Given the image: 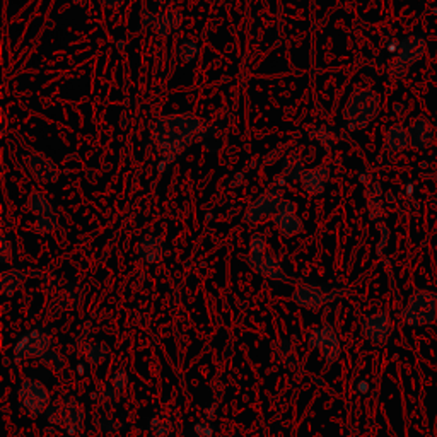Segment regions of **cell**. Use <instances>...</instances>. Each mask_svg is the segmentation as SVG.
I'll return each mask as SVG.
<instances>
[{"label": "cell", "mask_w": 437, "mask_h": 437, "mask_svg": "<svg viewBox=\"0 0 437 437\" xmlns=\"http://www.w3.org/2000/svg\"><path fill=\"white\" fill-rule=\"evenodd\" d=\"M0 260H2L4 263L11 261V245L6 236L2 238V252H0Z\"/></svg>", "instance_id": "d6a6232c"}, {"label": "cell", "mask_w": 437, "mask_h": 437, "mask_svg": "<svg viewBox=\"0 0 437 437\" xmlns=\"http://www.w3.org/2000/svg\"><path fill=\"white\" fill-rule=\"evenodd\" d=\"M48 420L55 426L63 427L68 436L75 437L84 431V408L75 398H66L51 405L48 410Z\"/></svg>", "instance_id": "277c9868"}, {"label": "cell", "mask_w": 437, "mask_h": 437, "mask_svg": "<svg viewBox=\"0 0 437 437\" xmlns=\"http://www.w3.org/2000/svg\"><path fill=\"white\" fill-rule=\"evenodd\" d=\"M11 437H23V436H21V434H18V432H14V434H12Z\"/></svg>", "instance_id": "d590c367"}, {"label": "cell", "mask_w": 437, "mask_h": 437, "mask_svg": "<svg viewBox=\"0 0 437 437\" xmlns=\"http://www.w3.org/2000/svg\"><path fill=\"white\" fill-rule=\"evenodd\" d=\"M328 178H330V168L328 166H318V168L306 169L301 178V185L306 193L316 197L325 192Z\"/></svg>", "instance_id": "5bb4252c"}, {"label": "cell", "mask_w": 437, "mask_h": 437, "mask_svg": "<svg viewBox=\"0 0 437 437\" xmlns=\"http://www.w3.org/2000/svg\"><path fill=\"white\" fill-rule=\"evenodd\" d=\"M273 222L277 224V228L282 233V236H285V238H293L302 230V221L297 217V214L295 212L293 214L277 212L273 216Z\"/></svg>", "instance_id": "e0dca14e"}, {"label": "cell", "mask_w": 437, "mask_h": 437, "mask_svg": "<svg viewBox=\"0 0 437 437\" xmlns=\"http://www.w3.org/2000/svg\"><path fill=\"white\" fill-rule=\"evenodd\" d=\"M424 50H426L424 39L419 38V36H410V38L403 39V43L400 44L398 60H396V63L405 67L412 66V63H415L417 60H420V56L424 55Z\"/></svg>", "instance_id": "9a60e30c"}, {"label": "cell", "mask_w": 437, "mask_h": 437, "mask_svg": "<svg viewBox=\"0 0 437 437\" xmlns=\"http://www.w3.org/2000/svg\"><path fill=\"white\" fill-rule=\"evenodd\" d=\"M56 228V218L55 216L51 217H38L36 218V224H35V230L39 234H48L51 233Z\"/></svg>", "instance_id": "f1b7e54d"}, {"label": "cell", "mask_w": 437, "mask_h": 437, "mask_svg": "<svg viewBox=\"0 0 437 437\" xmlns=\"http://www.w3.org/2000/svg\"><path fill=\"white\" fill-rule=\"evenodd\" d=\"M96 426H98L99 431L104 432V434H115V432L118 431L120 424L118 420H115L108 414H101L98 415V419H96Z\"/></svg>", "instance_id": "4316f807"}, {"label": "cell", "mask_w": 437, "mask_h": 437, "mask_svg": "<svg viewBox=\"0 0 437 437\" xmlns=\"http://www.w3.org/2000/svg\"><path fill=\"white\" fill-rule=\"evenodd\" d=\"M109 347L103 342H89L84 345V357L91 366H98L108 357Z\"/></svg>", "instance_id": "7402d4cb"}, {"label": "cell", "mask_w": 437, "mask_h": 437, "mask_svg": "<svg viewBox=\"0 0 437 437\" xmlns=\"http://www.w3.org/2000/svg\"><path fill=\"white\" fill-rule=\"evenodd\" d=\"M434 137H436L434 127H432V125L429 123L424 116L417 118L414 123L408 127V140H410V147L417 149V151H424V149L429 147V145H432V142H434Z\"/></svg>", "instance_id": "7c38bea8"}, {"label": "cell", "mask_w": 437, "mask_h": 437, "mask_svg": "<svg viewBox=\"0 0 437 437\" xmlns=\"http://www.w3.org/2000/svg\"><path fill=\"white\" fill-rule=\"evenodd\" d=\"M197 54L198 47L192 42H183L180 44V48H178V55H180V59L183 60V62H192V59H195Z\"/></svg>", "instance_id": "83f0119b"}, {"label": "cell", "mask_w": 437, "mask_h": 437, "mask_svg": "<svg viewBox=\"0 0 437 437\" xmlns=\"http://www.w3.org/2000/svg\"><path fill=\"white\" fill-rule=\"evenodd\" d=\"M137 253L149 263H157L163 258V241L157 236H145L137 245Z\"/></svg>", "instance_id": "2e32d148"}, {"label": "cell", "mask_w": 437, "mask_h": 437, "mask_svg": "<svg viewBox=\"0 0 437 437\" xmlns=\"http://www.w3.org/2000/svg\"><path fill=\"white\" fill-rule=\"evenodd\" d=\"M19 403L24 414L36 419L47 412L50 405V391L38 379H24L19 388Z\"/></svg>", "instance_id": "5b68a950"}, {"label": "cell", "mask_w": 437, "mask_h": 437, "mask_svg": "<svg viewBox=\"0 0 437 437\" xmlns=\"http://www.w3.org/2000/svg\"><path fill=\"white\" fill-rule=\"evenodd\" d=\"M282 200H284V198H282V193L278 192V190L269 192L266 195L260 197L250 205V209L246 210L245 214V221L248 222V224H257V222L263 221L265 217L275 216Z\"/></svg>", "instance_id": "30bf717a"}, {"label": "cell", "mask_w": 437, "mask_h": 437, "mask_svg": "<svg viewBox=\"0 0 437 437\" xmlns=\"http://www.w3.org/2000/svg\"><path fill=\"white\" fill-rule=\"evenodd\" d=\"M26 281L23 272L19 270H6L2 272V281H0V290L4 295H12Z\"/></svg>", "instance_id": "44dd1931"}, {"label": "cell", "mask_w": 437, "mask_h": 437, "mask_svg": "<svg viewBox=\"0 0 437 437\" xmlns=\"http://www.w3.org/2000/svg\"><path fill=\"white\" fill-rule=\"evenodd\" d=\"M282 171H284V175L289 178V180H301L302 175H304L306 168L304 164H302L301 157L295 156V154H293V156L285 157L284 163H282Z\"/></svg>", "instance_id": "cb8c5ba5"}, {"label": "cell", "mask_w": 437, "mask_h": 437, "mask_svg": "<svg viewBox=\"0 0 437 437\" xmlns=\"http://www.w3.org/2000/svg\"><path fill=\"white\" fill-rule=\"evenodd\" d=\"M27 207L33 214H36L38 217H51L55 216L54 210H51V204L48 202V198L43 195V193L35 192L31 193L30 200H27Z\"/></svg>", "instance_id": "603a6c76"}, {"label": "cell", "mask_w": 437, "mask_h": 437, "mask_svg": "<svg viewBox=\"0 0 437 437\" xmlns=\"http://www.w3.org/2000/svg\"><path fill=\"white\" fill-rule=\"evenodd\" d=\"M410 145V140H408V130H405L403 127L400 125H393V127L388 128L386 132V147L390 151H403L405 147Z\"/></svg>", "instance_id": "ffe728a7"}, {"label": "cell", "mask_w": 437, "mask_h": 437, "mask_svg": "<svg viewBox=\"0 0 437 437\" xmlns=\"http://www.w3.org/2000/svg\"><path fill=\"white\" fill-rule=\"evenodd\" d=\"M297 210V205L294 204L293 200H282L281 205H278L277 212H282V214H293Z\"/></svg>", "instance_id": "836d02e7"}, {"label": "cell", "mask_w": 437, "mask_h": 437, "mask_svg": "<svg viewBox=\"0 0 437 437\" xmlns=\"http://www.w3.org/2000/svg\"><path fill=\"white\" fill-rule=\"evenodd\" d=\"M248 265L252 266L257 273L263 275L266 278H272V281H281V282H289L290 278L287 277L284 269H282L281 261L277 258H273L272 254L266 253H250V257L246 258Z\"/></svg>", "instance_id": "8fae6325"}, {"label": "cell", "mask_w": 437, "mask_h": 437, "mask_svg": "<svg viewBox=\"0 0 437 437\" xmlns=\"http://www.w3.org/2000/svg\"><path fill=\"white\" fill-rule=\"evenodd\" d=\"M180 19H181L180 12L176 11L163 12V14H159L157 18H154V30L157 31V35L169 36L180 27L181 24Z\"/></svg>", "instance_id": "ac0fdd59"}, {"label": "cell", "mask_w": 437, "mask_h": 437, "mask_svg": "<svg viewBox=\"0 0 437 437\" xmlns=\"http://www.w3.org/2000/svg\"><path fill=\"white\" fill-rule=\"evenodd\" d=\"M265 248H266L265 238L260 236V234L253 236L252 242H250V253H265Z\"/></svg>", "instance_id": "4dcf8cb0"}, {"label": "cell", "mask_w": 437, "mask_h": 437, "mask_svg": "<svg viewBox=\"0 0 437 437\" xmlns=\"http://www.w3.org/2000/svg\"><path fill=\"white\" fill-rule=\"evenodd\" d=\"M111 384L115 390H125L128 386V374L125 369H118L113 374L111 378Z\"/></svg>", "instance_id": "f546056e"}, {"label": "cell", "mask_w": 437, "mask_h": 437, "mask_svg": "<svg viewBox=\"0 0 437 437\" xmlns=\"http://www.w3.org/2000/svg\"><path fill=\"white\" fill-rule=\"evenodd\" d=\"M307 343H309L313 349L321 350L323 359H325L328 364L338 361L340 352H342V349H340V340L337 331L330 325L314 328V330L307 335Z\"/></svg>", "instance_id": "52a82bcc"}, {"label": "cell", "mask_w": 437, "mask_h": 437, "mask_svg": "<svg viewBox=\"0 0 437 437\" xmlns=\"http://www.w3.org/2000/svg\"><path fill=\"white\" fill-rule=\"evenodd\" d=\"M151 432L154 437H169L173 432V426L164 415H157L154 417L152 422H151Z\"/></svg>", "instance_id": "d4e9b609"}, {"label": "cell", "mask_w": 437, "mask_h": 437, "mask_svg": "<svg viewBox=\"0 0 437 437\" xmlns=\"http://www.w3.org/2000/svg\"><path fill=\"white\" fill-rule=\"evenodd\" d=\"M362 335L374 345H384L391 337V319L386 313L369 314L362 323Z\"/></svg>", "instance_id": "9c48e42d"}, {"label": "cell", "mask_w": 437, "mask_h": 437, "mask_svg": "<svg viewBox=\"0 0 437 437\" xmlns=\"http://www.w3.org/2000/svg\"><path fill=\"white\" fill-rule=\"evenodd\" d=\"M434 181H436V183H437V173H436V175H434Z\"/></svg>", "instance_id": "8d00e7d4"}, {"label": "cell", "mask_w": 437, "mask_h": 437, "mask_svg": "<svg viewBox=\"0 0 437 437\" xmlns=\"http://www.w3.org/2000/svg\"><path fill=\"white\" fill-rule=\"evenodd\" d=\"M379 113V96L372 89H357L352 92L347 106L343 109V118L352 130L366 128Z\"/></svg>", "instance_id": "7a4b0ae2"}, {"label": "cell", "mask_w": 437, "mask_h": 437, "mask_svg": "<svg viewBox=\"0 0 437 437\" xmlns=\"http://www.w3.org/2000/svg\"><path fill=\"white\" fill-rule=\"evenodd\" d=\"M347 437H354V436H347Z\"/></svg>", "instance_id": "f35d334b"}, {"label": "cell", "mask_w": 437, "mask_h": 437, "mask_svg": "<svg viewBox=\"0 0 437 437\" xmlns=\"http://www.w3.org/2000/svg\"><path fill=\"white\" fill-rule=\"evenodd\" d=\"M273 352H275V357H277V361L281 362L284 367H287V369L297 366L295 350H294L293 343H290L289 340H278V342H275Z\"/></svg>", "instance_id": "d6986e66"}, {"label": "cell", "mask_w": 437, "mask_h": 437, "mask_svg": "<svg viewBox=\"0 0 437 437\" xmlns=\"http://www.w3.org/2000/svg\"><path fill=\"white\" fill-rule=\"evenodd\" d=\"M39 359H42V362L44 364V366L51 371H62L63 367H66V357L55 350H48L47 354Z\"/></svg>", "instance_id": "484cf974"}, {"label": "cell", "mask_w": 437, "mask_h": 437, "mask_svg": "<svg viewBox=\"0 0 437 437\" xmlns=\"http://www.w3.org/2000/svg\"><path fill=\"white\" fill-rule=\"evenodd\" d=\"M402 319L410 326L432 325L437 321V294L432 290H417L402 311Z\"/></svg>", "instance_id": "3957f363"}, {"label": "cell", "mask_w": 437, "mask_h": 437, "mask_svg": "<svg viewBox=\"0 0 437 437\" xmlns=\"http://www.w3.org/2000/svg\"><path fill=\"white\" fill-rule=\"evenodd\" d=\"M51 338L47 330L42 328H35V330L27 331L21 338L16 342L12 354L16 359H31V357H43L48 350H50Z\"/></svg>", "instance_id": "8992f818"}, {"label": "cell", "mask_w": 437, "mask_h": 437, "mask_svg": "<svg viewBox=\"0 0 437 437\" xmlns=\"http://www.w3.org/2000/svg\"><path fill=\"white\" fill-rule=\"evenodd\" d=\"M436 434H437V420H436Z\"/></svg>", "instance_id": "74e56055"}, {"label": "cell", "mask_w": 437, "mask_h": 437, "mask_svg": "<svg viewBox=\"0 0 437 437\" xmlns=\"http://www.w3.org/2000/svg\"><path fill=\"white\" fill-rule=\"evenodd\" d=\"M27 166H30L36 180L43 181V183H51L59 178V168L44 154H31L27 157Z\"/></svg>", "instance_id": "4fadbf2b"}, {"label": "cell", "mask_w": 437, "mask_h": 437, "mask_svg": "<svg viewBox=\"0 0 437 437\" xmlns=\"http://www.w3.org/2000/svg\"><path fill=\"white\" fill-rule=\"evenodd\" d=\"M106 7H118L120 4H123L125 0H101Z\"/></svg>", "instance_id": "e575fe53"}, {"label": "cell", "mask_w": 437, "mask_h": 437, "mask_svg": "<svg viewBox=\"0 0 437 437\" xmlns=\"http://www.w3.org/2000/svg\"><path fill=\"white\" fill-rule=\"evenodd\" d=\"M195 434L197 437H212L214 429L210 427L209 422H204V420H202V422L195 424Z\"/></svg>", "instance_id": "1f68e13d"}, {"label": "cell", "mask_w": 437, "mask_h": 437, "mask_svg": "<svg viewBox=\"0 0 437 437\" xmlns=\"http://www.w3.org/2000/svg\"><path fill=\"white\" fill-rule=\"evenodd\" d=\"M337 294L338 293H335V290L333 293H326L325 289H321V287L318 285L302 284L294 290L293 299L297 306L306 307V309L309 311H318L321 309L326 302H330Z\"/></svg>", "instance_id": "ba28073f"}, {"label": "cell", "mask_w": 437, "mask_h": 437, "mask_svg": "<svg viewBox=\"0 0 437 437\" xmlns=\"http://www.w3.org/2000/svg\"><path fill=\"white\" fill-rule=\"evenodd\" d=\"M200 120L195 115H169L152 121V137L163 157L175 159L200 132Z\"/></svg>", "instance_id": "6da1fadb"}]
</instances>
